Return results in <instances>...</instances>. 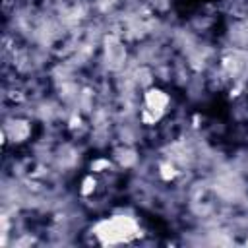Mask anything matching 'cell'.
Here are the masks:
<instances>
[{
    "mask_svg": "<svg viewBox=\"0 0 248 248\" xmlns=\"http://www.w3.org/2000/svg\"><path fill=\"white\" fill-rule=\"evenodd\" d=\"M95 234L101 238L105 244H118V242H128L130 238L138 236V225L132 217L116 215L107 221H101L95 227Z\"/></svg>",
    "mask_w": 248,
    "mask_h": 248,
    "instance_id": "6da1fadb",
    "label": "cell"
},
{
    "mask_svg": "<svg viewBox=\"0 0 248 248\" xmlns=\"http://www.w3.org/2000/svg\"><path fill=\"white\" fill-rule=\"evenodd\" d=\"M167 103H169V99H167V95H165L161 89H151V91L145 95L147 110H149V112H153V118H155V120L163 114V110H165Z\"/></svg>",
    "mask_w": 248,
    "mask_h": 248,
    "instance_id": "7a4b0ae2",
    "label": "cell"
},
{
    "mask_svg": "<svg viewBox=\"0 0 248 248\" xmlns=\"http://www.w3.org/2000/svg\"><path fill=\"white\" fill-rule=\"evenodd\" d=\"M10 134H12V138H14V140L21 141V140L29 134V128H27V124H25V122H14V124H12V128H10Z\"/></svg>",
    "mask_w": 248,
    "mask_h": 248,
    "instance_id": "3957f363",
    "label": "cell"
},
{
    "mask_svg": "<svg viewBox=\"0 0 248 248\" xmlns=\"http://www.w3.org/2000/svg\"><path fill=\"white\" fill-rule=\"evenodd\" d=\"M161 170H163V172H161V176H163V178H172V176H174V169H172V167H169V165H163V167H161Z\"/></svg>",
    "mask_w": 248,
    "mask_h": 248,
    "instance_id": "277c9868",
    "label": "cell"
},
{
    "mask_svg": "<svg viewBox=\"0 0 248 248\" xmlns=\"http://www.w3.org/2000/svg\"><path fill=\"white\" fill-rule=\"evenodd\" d=\"M83 186H85V188H83L81 192H83V194H89V192H91V190L95 188V180H93V178H85Z\"/></svg>",
    "mask_w": 248,
    "mask_h": 248,
    "instance_id": "5b68a950",
    "label": "cell"
}]
</instances>
